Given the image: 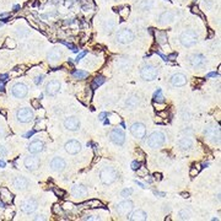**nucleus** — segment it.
Masks as SVG:
<instances>
[{
    "label": "nucleus",
    "mask_w": 221,
    "mask_h": 221,
    "mask_svg": "<svg viewBox=\"0 0 221 221\" xmlns=\"http://www.w3.org/2000/svg\"><path fill=\"white\" fill-rule=\"evenodd\" d=\"M82 220H100L98 217H95V215H85L84 217H82Z\"/></svg>",
    "instance_id": "obj_49"
},
{
    "label": "nucleus",
    "mask_w": 221,
    "mask_h": 221,
    "mask_svg": "<svg viewBox=\"0 0 221 221\" xmlns=\"http://www.w3.org/2000/svg\"><path fill=\"white\" fill-rule=\"evenodd\" d=\"M129 12H130V10H129V7H123V10H119V15L122 16V19H124L125 16L129 15Z\"/></svg>",
    "instance_id": "obj_42"
},
{
    "label": "nucleus",
    "mask_w": 221,
    "mask_h": 221,
    "mask_svg": "<svg viewBox=\"0 0 221 221\" xmlns=\"http://www.w3.org/2000/svg\"><path fill=\"white\" fill-rule=\"evenodd\" d=\"M0 167H5V162L4 161H0Z\"/></svg>",
    "instance_id": "obj_63"
},
{
    "label": "nucleus",
    "mask_w": 221,
    "mask_h": 221,
    "mask_svg": "<svg viewBox=\"0 0 221 221\" xmlns=\"http://www.w3.org/2000/svg\"><path fill=\"white\" fill-rule=\"evenodd\" d=\"M86 54H87V52H82V53H80L79 55H77V58L75 59V61H76V63H79V61H80V60H81Z\"/></svg>",
    "instance_id": "obj_50"
},
{
    "label": "nucleus",
    "mask_w": 221,
    "mask_h": 221,
    "mask_svg": "<svg viewBox=\"0 0 221 221\" xmlns=\"http://www.w3.org/2000/svg\"><path fill=\"white\" fill-rule=\"evenodd\" d=\"M64 148H65V151L70 155H76L77 152L81 151V144L77 140H69Z\"/></svg>",
    "instance_id": "obj_17"
},
{
    "label": "nucleus",
    "mask_w": 221,
    "mask_h": 221,
    "mask_svg": "<svg viewBox=\"0 0 221 221\" xmlns=\"http://www.w3.org/2000/svg\"><path fill=\"white\" fill-rule=\"evenodd\" d=\"M217 75H219L217 73H209V74L206 75V77H216Z\"/></svg>",
    "instance_id": "obj_55"
},
{
    "label": "nucleus",
    "mask_w": 221,
    "mask_h": 221,
    "mask_svg": "<svg viewBox=\"0 0 221 221\" xmlns=\"http://www.w3.org/2000/svg\"><path fill=\"white\" fill-rule=\"evenodd\" d=\"M61 55H63V53L58 49V48H54V49H52L49 53H48V55H47V58H48V61H50V63H55V61H58L60 58H61Z\"/></svg>",
    "instance_id": "obj_28"
},
{
    "label": "nucleus",
    "mask_w": 221,
    "mask_h": 221,
    "mask_svg": "<svg viewBox=\"0 0 221 221\" xmlns=\"http://www.w3.org/2000/svg\"><path fill=\"white\" fill-rule=\"evenodd\" d=\"M132 194H133V189L132 188H125V189L122 190V197H124V198L130 197Z\"/></svg>",
    "instance_id": "obj_40"
},
{
    "label": "nucleus",
    "mask_w": 221,
    "mask_h": 221,
    "mask_svg": "<svg viewBox=\"0 0 221 221\" xmlns=\"http://www.w3.org/2000/svg\"><path fill=\"white\" fill-rule=\"evenodd\" d=\"M139 105H140V98H139V96H136V95L129 96V97L127 98V101H125V106H127V108H129V109H134V108H136Z\"/></svg>",
    "instance_id": "obj_27"
},
{
    "label": "nucleus",
    "mask_w": 221,
    "mask_h": 221,
    "mask_svg": "<svg viewBox=\"0 0 221 221\" xmlns=\"http://www.w3.org/2000/svg\"><path fill=\"white\" fill-rule=\"evenodd\" d=\"M154 194H155V196H160V197H165L166 196L165 193H161V192H154Z\"/></svg>",
    "instance_id": "obj_56"
},
{
    "label": "nucleus",
    "mask_w": 221,
    "mask_h": 221,
    "mask_svg": "<svg viewBox=\"0 0 221 221\" xmlns=\"http://www.w3.org/2000/svg\"><path fill=\"white\" fill-rule=\"evenodd\" d=\"M168 1H170V0H168Z\"/></svg>",
    "instance_id": "obj_64"
},
{
    "label": "nucleus",
    "mask_w": 221,
    "mask_h": 221,
    "mask_svg": "<svg viewBox=\"0 0 221 221\" xmlns=\"http://www.w3.org/2000/svg\"><path fill=\"white\" fill-rule=\"evenodd\" d=\"M170 81H171V84L173 86L182 87V86H184L187 84V76L184 74H182V73H176V74H173L171 76V80Z\"/></svg>",
    "instance_id": "obj_18"
},
{
    "label": "nucleus",
    "mask_w": 221,
    "mask_h": 221,
    "mask_svg": "<svg viewBox=\"0 0 221 221\" xmlns=\"http://www.w3.org/2000/svg\"><path fill=\"white\" fill-rule=\"evenodd\" d=\"M109 139L115 145H123L124 141H125V134H124V132L122 130V129L114 128L109 133Z\"/></svg>",
    "instance_id": "obj_9"
},
{
    "label": "nucleus",
    "mask_w": 221,
    "mask_h": 221,
    "mask_svg": "<svg viewBox=\"0 0 221 221\" xmlns=\"http://www.w3.org/2000/svg\"><path fill=\"white\" fill-rule=\"evenodd\" d=\"M33 133H34V130H31V132H28V133H26V134H25V138H28V136L33 135Z\"/></svg>",
    "instance_id": "obj_58"
},
{
    "label": "nucleus",
    "mask_w": 221,
    "mask_h": 221,
    "mask_svg": "<svg viewBox=\"0 0 221 221\" xmlns=\"http://www.w3.org/2000/svg\"><path fill=\"white\" fill-rule=\"evenodd\" d=\"M32 107L36 108V109H40V108H41L40 100H33V101H32Z\"/></svg>",
    "instance_id": "obj_46"
},
{
    "label": "nucleus",
    "mask_w": 221,
    "mask_h": 221,
    "mask_svg": "<svg viewBox=\"0 0 221 221\" xmlns=\"http://www.w3.org/2000/svg\"><path fill=\"white\" fill-rule=\"evenodd\" d=\"M136 172H138V177H148V170L145 167H142V166H140L138 168Z\"/></svg>",
    "instance_id": "obj_38"
},
{
    "label": "nucleus",
    "mask_w": 221,
    "mask_h": 221,
    "mask_svg": "<svg viewBox=\"0 0 221 221\" xmlns=\"http://www.w3.org/2000/svg\"><path fill=\"white\" fill-rule=\"evenodd\" d=\"M103 82H105V77H103V76H96L94 79V82H92V87L96 88V87L101 86Z\"/></svg>",
    "instance_id": "obj_35"
},
{
    "label": "nucleus",
    "mask_w": 221,
    "mask_h": 221,
    "mask_svg": "<svg viewBox=\"0 0 221 221\" xmlns=\"http://www.w3.org/2000/svg\"><path fill=\"white\" fill-rule=\"evenodd\" d=\"M7 155V150L4 146H0V157H5Z\"/></svg>",
    "instance_id": "obj_47"
},
{
    "label": "nucleus",
    "mask_w": 221,
    "mask_h": 221,
    "mask_svg": "<svg viewBox=\"0 0 221 221\" xmlns=\"http://www.w3.org/2000/svg\"><path fill=\"white\" fill-rule=\"evenodd\" d=\"M49 166L54 172H63L67 167V162L61 157H54V159H52Z\"/></svg>",
    "instance_id": "obj_15"
},
{
    "label": "nucleus",
    "mask_w": 221,
    "mask_h": 221,
    "mask_svg": "<svg viewBox=\"0 0 221 221\" xmlns=\"http://www.w3.org/2000/svg\"><path fill=\"white\" fill-rule=\"evenodd\" d=\"M176 57H177V54H176V53H173V54H171L170 57H168L167 59H173V58H176Z\"/></svg>",
    "instance_id": "obj_61"
},
{
    "label": "nucleus",
    "mask_w": 221,
    "mask_h": 221,
    "mask_svg": "<svg viewBox=\"0 0 221 221\" xmlns=\"http://www.w3.org/2000/svg\"><path fill=\"white\" fill-rule=\"evenodd\" d=\"M199 171H200V165H197V166H193L192 168H190V172H189V175H190V177H196L198 173H199Z\"/></svg>",
    "instance_id": "obj_39"
},
{
    "label": "nucleus",
    "mask_w": 221,
    "mask_h": 221,
    "mask_svg": "<svg viewBox=\"0 0 221 221\" xmlns=\"http://www.w3.org/2000/svg\"><path fill=\"white\" fill-rule=\"evenodd\" d=\"M87 75H88V73L87 71H84V70H76V71L73 73V76L75 77V79H79V80L85 79Z\"/></svg>",
    "instance_id": "obj_34"
},
{
    "label": "nucleus",
    "mask_w": 221,
    "mask_h": 221,
    "mask_svg": "<svg viewBox=\"0 0 221 221\" xmlns=\"http://www.w3.org/2000/svg\"><path fill=\"white\" fill-rule=\"evenodd\" d=\"M154 102H160V103L165 102V97L162 95L161 88H157V91L155 92V95H154Z\"/></svg>",
    "instance_id": "obj_32"
},
{
    "label": "nucleus",
    "mask_w": 221,
    "mask_h": 221,
    "mask_svg": "<svg viewBox=\"0 0 221 221\" xmlns=\"http://www.w3.org/2000/svg\"><path fill=\"white\" fill-rule=\"evenodd\" d=\"M16 118L20 123H30L34 118V113L28 107H22L16 111Z\"/></svg>",
    "instance_id": "obj_5"
},
{
    "label": "nucleus",
    "mask_w": 221,
    "mask_h": 221,
    "mask_svg": "<svg viewBox=\"0 0 221 221\" xmlns=\"http://www.w3.org/2000/svg\"><path fill=\"white\" fill-rule=\"evenodd\" d=\"M12 186H14L17 190H25L28 187V181L22 176H17L14 178V181H12Z\"/></svg>",
    "instance_id": "obj_22"
},
{
    "label": "nucleus",
    "mask_w": 221,
    "mask_h": 221,
    "mask_svg": "<svg viewBox=\"0 0 221 221\" xmlns=\"http://www.w3.org/2000/svg\"><path fill=\"white\" fill-rule=\"evenodd\" d=\"M133 209H134V203L132 200H123L115 206V211L122 216H128L133 211Z\"/></svg>",
    "instance_id": "obj_6"
},
{
    "label": "nucleus",
    "mask_w": 221,
    "mask_h": 221,
    "mask_svg": "<svg viewBox=\"0 0 221 221\" xmlns=\"http://www.w3.org/2000/svg\"><path fill=\"white\" fill-rule=\"evenodd\" d=\"M114 26H115L114 20H107L105 23H103V30H105V32L109 33L114 30Z\"/></svg>",
    "instance_id": "obj_30"
},
{
    "label": "nucleus",
    "mask_w": 221,
    "mask_h": 221,
    "mask_svg": "<svg viewBox=\"0 0 221 221\" xmlns=\"http://www.w3.org/2000/svg\"><path fill=\"white\" fill-rule=\"evenodd\" d=\"M155 38H156V42H157L159 44L163 46L165 43H167V32L156 30L155 31Z\"/></svg>",
    "instance_id": "obj_29"
},
{
    "label": "nucleus",
    "mask_w": 221,
    "mask_h": 221,
    "mask_svg": "<svg viewBox=\"0 0 221 221\" xmlns=\"http://www.w3.org/2000/svg\"><path fill=\"white\" fill-rule=\"evenodd\" d=\"M140 166H141V162H139V161H133V162H132V170L136 171Z\"/></svg>",
    "instance_id": "obj_45"
},
{
    "label": "nucleus",
    "mask_w": 221,
    "mask_h": 221,
    "mask_svg": "<svg viewBox=\"0 0 221 221\" xmlns=\"http://www.w3.org/2000/svg\"><path fill=\"white\" fill-rule=\"evenodd\" d=\"M190 215L192 214H190L189 209H183L178 213V219L179 220H188V219H190Z\"/></svg>",
    "instance_id": "obj_31"
},
{
    "label": "nucleus",
    "mask_w": 221,
    "mask_h": 221,
    "mask_svg": "<svg viewBox=\"0 0 221 221\" xmlns=\"http://www.w3.org/2000/svg\"><path fill=\"white\" fill-rule=\"evenodd\" d=\"M129 215H130L129 216V220H132V221H145V220H148V214L141 209L135 210L133 214H129Z\"/></svg>",
    "instance_id": "obj_26"
},
{
    "label": "nucleus",
    "mask_w": 221,
    "mask_h": 221,
    "mask_svg": "<svg viewBox=\"0 0 221 221\" xmlns=\"http://www.w3.org/2000/svg\"><path fill=\"white\" fill-rule=\"evenodd\" d=\"M37 206H38V204H37V202L34 200V199H27V200H25L23 203H22V205H21V210L25 213V214H32V213H34L36 211V209H37Z\"/></svg>",
    "instance_id": "obj_16"
},
{
    "label": "nucleus",
    "mask_w": 221,
    "mask_h": 221,
    "mask_svg": "<svg viewBox=\"0 0 221 221\" xmlns=\"http://www.w3.org/2000/svg\"><path fill=\"white\" fill-rule=\"evenodd\" d=\"M203 4H204V6H208V7H209V9L211 7V3H209V1H208V0H205V1H204Z\"/></svg>",
    "instance_id": "obj_57"
},
{
    "label": "nucleus",
    "mask_w": 221,
    "mask_h": 221,
    "mask_svg": "<svg viewBox=\"0 0 221 221\" xmlns=\"http://www.w3.org/2000/svg\"><path fill=\"white\" fill-rule=\"evenodd\" d=\"M173 20H175V12H172V11H165L159 17V22L161 25H168Z\"/></svg>",
    "instance_id": "obj_24"
},
{
    "label": "nucleus",
    "mask_w": 221,
    "mask_h": 221,
    "mask_svg": "<svg viewBox=\"0 0 221 221\" xmlns=\"http://www.w3.org/2000/svg\"><path fill=\"white\" fill-rule=\"evenodd\" d=\"M182 196H183V198H189V194L188 193H182Z\"/></svg>",
    "instance_id": "obj_62"
},
{
    "label": "nucleus",
    "mask_w": 221,
    "mask_h": 221,
    "mask_svg": "<svg viewBox=\"0 0 221 221\" xmlns=\"http://www.w3.org/2000/svg\"><path fill=\"white\" fill-rule=\"evenodd\" d=\"M7 16H9V14H1V15H0V20H3L5 17H7Z\"/></svg>",
    "instance_id": "obj_60"
},
{
    "label": "nucleus",
    "mask_w": 221,
    "mask_h": 221,
    "mask_svg": "<svg viewBox=\"0 0 221 221\" xmlns=\"http://www.w3.org/2000/svg\"><path fill=\"white\" fill-rule=\"evenodd\" d=\"M0 199L4 204H11L14 200V194H12L6 187L0 188Z\"/></svg>",
    "instance_id": "obj_23"
},
{
    "label": "nucleus",
    "mask_w": 221,
    "mask_h": 221,
    "mask_svg": "<svg viewBox=\"0 0 221 221\" xmlns=\"http://www.w3.org/2000/svg\"><path fill=\"white\" fill-rule=\"evenodd\" d=\"M5 46H6V47H11V48H15L16 43H15L14 41H10V38H7V40H6V43H5Z\"/></svg>",
    "instance_id": "obj_48"
},
{
    "label": "nucleus",
    "mask_w": 221,
    "mask_h": 221,
    "mask_svg": "<svg viewBox=\"0 0 221 221\" xmlns=\"http://www.w3.org/2000/svg\"><path fill=\"white\" fill-rule=\"evenodd\" d=\"M117 178H118V172L113 167L106 166L100 171V181L105 186H111L112 183H114Z\"/></svg>",
    "instance_id": "obj_1"
},
{
    "label": "nucleus",
    "mask_w": 221,
    "mask_h": 221,
    "mask_svg": "<svg viewBox=\"0 0 221 221\" xmlns=\"http://www.w3.org/2000/svg\"><path fill=\"white\" fill-rule=\"evenodd\" d=\"M154 177L156 181H161L162 179V175L161 173H154Z\"/></svg>",
    "instance_id": "obj_54"
},
{
    "label": "nucleus",
    "mask_w": 221,
    "mask_h": 221,
    "mask_svg": "<svg viewBox=\"0 0 221 221\" xmlns=\"http://www.w3.org/2000/svg\"><path fill=\"white\" fill-rule=\"evenodd\" d=\"M178 146H179L181 150H183V151H189L193 148V140L188 136H184V138L178 140Z\"/></svg>",
    "instance_id": "obj_25"
},
{
    "label": "nucleus",
    "mask_w": 221,
    "mask_h": 221,
    "mask_svg": "<svg viewBox=\"0 0 221 221\" xmlns=\"http://www.w3.org/2000/svg\"><path fill=\"white\" fill-rule=\"evenodd\" d=\"M130 133H132V135L134 138L141 140V139H144L145 135H146V127H145V124H142L140 122L134 123L130 127Z\"/></svg>",
    "instance_id": "obj_10"
},
{
    "label": "nucleus",
    "mask_w": 221,
    "mask_h": 221,
    "mask_svg": "<svg viewBox=\"0 0 221 221\" xmlns=\"http://www.w3.org/2000/svg\"><path fill=\"white\" fill-rule=\"evenodd\" d=\"M165 141H166V136L162 132H154L149 135L146 144L151 149H159L165 144Z\"/></svg>",
    "instance_id": "obj_3"
},
{
    "label": "nucleus",
    "mask_w": 221,
    "mask_h": 221,
    "mask_svg": "<svg viewBox=\"0 0 221 221\" xmlns=\"http://www.w3.org/2000/svg\"><path fill=\"white\" fill-rule=\"evenodd\" d=\"M52 210H53L54 214L59 215V214L61 213V210H63V208H61V205H59V204H54V205H53V209H52Z\"/></svg>",
    "instance_id": "obj_43"
},
{
    "label": "nucleus",
    "mask_w": 221,
    "mask_h": 221,
    "mask_svg": "<svg viewBox=\"0 0 221 221\" xmlns=\"http://www.w3.org/2000/svg\"><path fill=\"white\" fill-rule=\"evenodd\" d=\"M135 183L139 186V187H141V188H146L145 187V184H142V183H140V182H138V181H135Z\"/></svg>",
    "instance_id": "obj_59"
},
{
    "label": "nucleus",
    "mask_w": 221,
    "mask_h": 221,
    "mask_svg": "<svg viewBox=\"0 0 221 221\" xmlns=\"http://www.w3.org/2000/svg\"><path fill=\"white\" fill-rule=\"evenodd\" d=\"M27 149H28L30 154H32V155L40 154V152H42L44 150V142L41 141V140H34V141L30 142V145H28Z\"/></svg>",
    "instance_id": "obj_20"
},
{
    "label": "nucleus",
    "mask_w": 221,
    "mask_h": 221,
    "mask_svg": "<svg viewBox=\"0 0 221 221\" xmlns=\"http://www.w3.org/2000/svg\"><path fill=\"white\" fill-rule=\"evenodd\" d=\"M151 6H152V1H151V0H144V1L140 3V5H139V7L141 10H144V11L149 10Z\"/></svg>",
    "instance_id": "obj_36"
},
{
    "label": "nucleus",
    "mask_w": 221,
    "mask_h": 221,
    "mask_svg": "<svg viewBox=\"0 0 221 221\" xmlns=\"http://www.w3.org/2000/svg\"><path fill=\"white\" fill-rule=\"evenodd\" d=\"M23 165L25 167L27 168L28 171H36L38 167H40L41 162H40V159L36 157V156H27V157H25L23 160Z\"/></svg>",
    "instance_id": "obj_14"
},
{
    "label": "nucleus",
    "mask_w": 221,
    "mask_h": 221,
    "mask_svg": "<svg viewBox=\"0 0 221 221\" xmlns=\"http://www.w3.org/2000/svg\"><path fill=\"white\" fill-rule=\"evenodd\" d=\"M53 192H54V194L57 197H59V198H63L64 196H65V192H64L63 189H58V188H53Z\"/></svg>",
    "instance_id": "obj_41"
},
{
    "label": "nucleus",
    "mask_w": 221,
    "mask_h": 221,
    "mask_svg": "<svg viewBox=\"0 0 221 221\" xmlns=\"http://www.w3.org/2000/svg\"><path fill=\"white\" fill-rule=\"evenodd\" d=\"M71 194H73L74 198H77V199L84 198V197L87 196V188L84 184H76V186L73 187Z\"/></svg>",
    "instance_id": "obj_21"
},
{
    "label": "nucleus",
    "mask_w": 221,
    "mask_h": 221,
    "mask_svg": "<svg viewBox=\"0 0 221 221\" xmlns=\"http://www.w3.org/2000/svg\"><path fill=\"white\" fill-rule=\"evenodd\" d=\"M11 94L16 98H23L28 94V87L23 82H16L11 88Z\"/></svg>",
    "instance_id": "obj_8"
},
{
    "label": "nucleus",
    "mask_w": 221,
    "mask_h": 221,
    "mask_svg": "<svg viewBox=\"0 0 221 221\" xmlns=\"http://www.w3.org/2000/svg\"><path fill=\"white\" fill-rule=\"evenodd\" d=\"M204 134L214 142H220V128L217 125H208L204 129Z\"/></svg>",
    "instance_id": "obj_11"
},
{
    "label": "nucleus",
    "mask_w": 221,
    "mask_h": 221,
    "mask_svg": "<svg viewBox=\"0 0 221 221\" xmlns=\"http://www.w3.org/2000/svg\"><path fill=\"white\" fill-rule=\"evenodd\" d=\"M88 208H92V209H96V208H102L103 206V204L100 202V200H96V199H92V200H90V202H87V203H85Z\"/></svg>",
    "instance_id": "obj_33"
},
{
    "label": "nucleus",
    "mask_w": 221,
    "mask_h": 221,
    "mask_svg": "<svg viewBox=\"0 0 221 221\" xmlns=\"http://www.w3.org/2000/svg\"><path fill=\"white\" fill-rule=\"evenodd\" d=\"M59 91H60V82L57 80L49 81L46 86V94L49 96H55Z\"/></svg>",
    "instance_id": "obj_19"
},
{
    "label": "nucleus",
    "mask_w": 221,
    "mask_h": 221,
    "mask_svg": "<svg viewBox=\"0 0 221 221\" xmlns=\"http://www.w3.org/2000/svg\"><path fill=\"white\" fill-rule=\"evenodd\" d=\"M64 127H65V129H68V130H70V132H75V130H77V129L80 128V121H79L77 117L70 115V117H68V118H65V121H64Z\"/></svg>",
    "instance_id": "obj_13"
},
{
    "label": "nucleus",
    "mask_w": 221,
    "mask_h": 221,
    "mask_svg": "<svg viewBox=\"0 0 221 221\" xmlns=\"http://www.w3.org/2000/svg\"><path fill=\"white\" fill-rule=\"evenodd\" d=\"M179 41L184 47H193L198 42V33L194 30H186L181 33Z\"/></svg>",
    "instance_id": "obj_2"
},
{
    "label": "nucleus",
    "mask_w": 221,
    "mask_h": 221,
    "mask_svg": "<svg viewBox=\"0 0 221 221\" xmlns=\"http://www.w3.org/2000/svg\"><path fill=\"white\" fill-rule=\"evenodd\" d=\"M159 75V69L156 68L155 65H150V64H148V65H144L141 68L140 70V76L142 80L145 81H151V80H155L156 77H157Z\"/></svg>",
    "instance_id": "obj_4"
},
{
    "label": "nucleus",
    "mask_w": 221,
    "mask_h": 221,
    "mask_svg": "<svg viewBox=\"0 0 221 221\" xmlns=\"http://www.w3.org/2000/svg\"><path fill=\"white\" fill-rule=\"evenodd\" d=\"M106 117H107V113H106V112H103V113H101V114H100V117H98V119L103 122V121H105V118H106Z\"/></svg>",
    "instance_id": "obj_52"
},
{
    "label": "nucleus",
    "mask_w": 221,
    "mask_h": 221,
    "mask_svg": "<svg viewBox=\"0 0 221 221\" xmlns=\"http://www.w3.org/2000/svg\"><path fill=\"white\" fill-rule=\"evenodd\" d=\"M61 208H63V210H65V211H71V210H74L75 205L71 202H65L61 205Z\"/></svg>",
    "instance_id": "obj_37"
},
{
    "label": "nucleus",
    "mask_w": 221,
    "mask_h": 221,
    "mask_svg": "<svg viewBox=\"0 0 221 221\" xmlns=\"http://www.w3.org/2000/svg\"><path fill=\"white\" fill-rule=\"evenodd\" d=\"M188 61H189V65L193 69H200V68H203L205 65L206 59H205V57L203 54H193V55L189 57Z\"/></svg>",
    "instance_id": "obj_12"
},
{
    "label": "nucleus",
    "mask_w": 221,
    "mask_h": 221,
    "mask_svg": "<svg viewBox=\"0 0 221 221\" xmlns=\"http://www.w3.org/2000/svg\"><path fill=\"white\" fill-rule=\"evenodd\" d=\"M43 79H44V76H43V75H40V76H36V77H34V84H36V85H40V84H42Z\"/></svg>",
    "instance_id": "obj_44"
},
{
    "label": "nucleus",
    "mask_w": 221,
    "mask_h": 221,
    "mask_svg": "<svg viewBox=\"0 0 221 221\" xmlns=\"http://www.w3.org/2000/svg\"><path fill=\"white\" fill-rule=\"evenodd\" d=\"M190 9H192V11L194 12V14H199V15H202V14H200V11H199V7H198L197 5H193Z\"/></svg>",
    "instance_id": "obj_51"
},
{
    "label": "nucleus",
    "mask_w": 221,
    "mask_h": 221,
    "mask_svg": "<svg viewBox=\"0 0 221 221\" xmlns=\"http://www.w3.org/2000/svg\"><path fill=\"white\" fill-rule=\"evenodd\" d=\"M47 217L44 216V215H36L34 217H33V220H46Z\"/></svg>",
    "instance_id": "obj_53"
},
{
    "label": "nucleus",
    "mask_w": 221,
    "mask_h": 221,
    "mask_svg": "<svg viewBox=\"0 0 221 221\" xmlns=\"http://www.w3.org/2000/svg\"><path fill=\"white\" fill-rule=\"evenodd\" d=\"M115 38H117V41H118L119 43L128 44V43H132L134 41V33L130 30H128V28H123V30H121L118 33H117Z\"/></svg>",
    "instance_id": "obj_7"
}]
</instances>
